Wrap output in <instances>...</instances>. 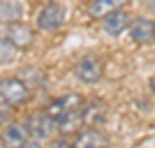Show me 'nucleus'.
<instances>
[{
  "instance_id": "nucleus-1",
  "label": "nucleus",
  "mask_w": 155,
  "mask_h": 148,
  "mask_svg": "<svg viewBox=\"0 0 155 148\" xmlns=\"http://www.w3.org/2000/svg\"><path fill=\"white\" fill-rule=\"evenodd\" d=\"M65 16H67V12L60 2H46L37 14V28L42 32H53L65 23Z\"/></svg>"
},
{
  "instance_id": "nucleus-2",
  "label": "nucleus",
  "mask_w": 155,
  "mask_h": 148,
  "mask_svg": "<svg viewBox=\"0 0 155 148\" xmlns=\"http://www.w3.org/2000/svg\"><path fill=\"white\" fill-rule=\"evenodd\" d=\"M28 130H30V136L35 141H46L56 134L58 130V120L51 116V113H32L28 118Z\"/></svg>"
},
{
  "instance_id": "nucleus-3",
  "label": "nucleus",
  "mask_w": 155,
  "mask_h": 148,
  "mask_svg": "<svg viewBox=\"0 0 155 148\" xmlns=\"http://www.w3.org/2000/svg\"><path fill=\"white\" fill-rule=\"evenodd\" d=\"M28 93H30V88L21 79L12 77V79H2L0 81V100L7 102L9 107H21L28 100Z\"/></svg>"
},
{
  "instance_id": "nucleus-4",
  "label": "nucleus",
  "mask_w": 155,
  "mask_h": 148,
  "mask_svg": "<svg viewBox=\"0 0 155 148\" xmlns=\"http://www.w3.org/2000/svg\"><path fill=\"white\" fill-rule=\"evenodd\" d=\"M74 74H77V79L84 81V84H97L104 74V65L97 56H84V58L77 63V67H74Z\"/></svg>"
},
{
  "instance_id": "nucleus-5",
  "label": "nucleus",
  "mask_w": 155,
  "mask_h": 148,
  "mask_svg": "<svg viewBox=\"0 0 155 148\" xmlns=\"http://www.w3.org/2000/svg\"><path fill=\"white\" fill-rule=\"evenodd\" d=\"M30 130H28V123H9L5 125V130L0 132V143L2 146H12V148H19V146H26L30 141Z\"/></svg>"
},
{
  "instance_id": "nucleus-6",
  "label": "nucleus",
  "mask_w": 155,
  "mask_h": 148,
  "mask_svg": "<svg viewBox=\"0 0 155 148\" xmlns=\"http://www.w3.org/2000/svg\"><path fill=\"white\" fill-rule=\"evenodd\" d=\"M5 37L9 39L16 49H26V46L32 44V30L26 26V23H21V21H9Z\"/></svg>"
},
{
  "instance_id": "nucleus-7",
  "label": "nucleus",
  "mask_w": 155,
  "mask_h": 148,
  "mask_svg": "<svg viewBox=\"0 0 155 148\" xmlns=\"http://www.w3.org/2000/svg\"><path fill=\"white\" fill-rule=\"evenodd\" d=\"M81 113H84V125L88 127H97L107 120V104L102 100H91L81 107Z\"/></svg>"
},
{
  "instance_id": "nucleus-8",
  "label": "nucleus",
  "mask_w": 155,
  "mask_h": 148,
  "mask_svg": "<svg viewBox=\"0 0 155 148\" xmlns=\"http://www.w3.org/2000/svg\"><path fill=\"white\" fill-rule=\"evenodd\" d=\"M130 14L125 12L123 7L120 9H114V12H109L107 16H104V21H102V26H104V30L109 32V35H120V32H125L130 28Z\"/></svg>"
},
{
  "instance_id": "nucleus-9",
  "label": "nucleus",
  "mask_w": 155,
  "mask_h": 148,
  "mask_svg": "<svg viewBox=\"0 0 155 148\" xmlns=\"http://www.w3.org/2000/svg\"><path fill=\"white\" fill-rule=\"evenodd\" d=\"M79 107H84L81 104V97L79 95H74V93H70V95H63V97H56L49 107H46V113H51L56 120H58L60 116H65L67 111H72V109H79Z\"/></svg>"
},
{
  "instance_id": "nucleus-10",
  "label": "nucleus",
  "mask_w": 155,
  "mask_h": 148,
  "mask_svg": "<svg viewBox=\"0 0 155 148\" xmlns=\"http://www.w3.org/2000/svg\"><path fill=\"white\" fill-rule=\"evenodd\" d=\"M130 37L137 44H148L155 39V23L148 19H139L134 23H130Z\"/></svg>"
},
{
  "instance_id": "nucleus-11",
  "label": "nucleus",
  "mask_w": 155,
  "mask_h": 148,
  "mask_svg": "<svg viewBox=\"0 0 155 148\" xmlns=\"http://www.w3.org/2000/svg\"><path fill=\"white\" fill-rule=\"evenodd\" d=\"M81 125H84V113H81V107H79V109L67 111L65 116H60V118H58V132H63L65 136L77 134Z\"/></svg>"
},
{
  "instance_id": "nucleus-12",
  "label": "nucleus",
  "mask_w": 155,
  "mask_h": 148,
  "mask_svg": "<svg viewBox=\"0 0 155 148\" xmlns=\"http://www.w3.org/2000/svg\"><path fill=\"white\" fill-rule=\"evenodd\" d=\"M107 143H109V139L102 132H97L95 127L74 134V146H81V148H97V146H107Z\"/></svg>"
},
{
  "instance_id": "nucleus-13",
  "label": "nucleus",
  "mask_w": 155,
  "mask_h": 148,
  "mask_svg": "<svg viewBox=\"0 0 155 148\" xmlns=\"http://www.w3.org/2000/svg\"><path fill=\"white\" fill-rule=\"evenodd\" d=\"M123 5H125V0H93L91 7H88V14L93 19H104L109 12L120 9Z\"/></svg>"
},
{
  "instance_id": "nucleus-14",
  "label": "nucleus",
  "mask_w": 155,
  "mask_h": 148,
  "mask_svg": "<svg viewBox=\"0 0 155 148\" xmlns=\"http://www.w3.org/2000/svg\"><path fill=\"white\" fill-rule=\"evenodd\" d=\"M23 14V5L19 0H2L0 2V19L2 21H19V16Z\"/></svg>"
},
{
  "instance_id": "nucleus-15",
  "label": "nucleus",
  "mask_w": 155,
  "mask_h": 148,
  "mask_svg": "<svg viewBox=\"0 0 155 148\" xmlns=\"http://www.w3.org/2000/svg\"><path fill=\"white\" fill-rule=\"evenodd\" d=\"M16 53H19V49H16V46H14L7 37L0 39V65H9V63H14Z\"/></svg>"
},
{
  "instance_id": "nucleus-16",
  "label": "nucleus",
  "mask_w": 155,
  "mask_h": 148,
  "mask_svg": "<svg viewBox=\"0 0 155 148\" xmlns=\"http://www.w3.org/2000/svg\"><path fill=\"white\" fill-rule=\"evenodd\" d=\"M21 81L30 88L32 84H39V81H42V74H39V70H35V67H26V70H21Z\"/></svg>"
},
{
  "instance_id": "nucleus-17",
  "label": "nucleus",
  "mask_w": 155,
  "mask_h": 148,
  "mask_svg": "<svg viewBox=\"0 0 155 148\" xmlns=\"http://www.w3.org/2000/svg\"><path fill=\"white\" fill-rule=\"evenodd\" d=\"M53 146H70L67 139H58V141H53Z\"/></svg>"
},
{
  "instance_id": "nucleus-18",
  "label": "nucleus",
  "mask_w": 155,
  "mask_h": 148,
  "mask_svg": "<svg viewBox=\"0 0 155 148\" xmlns=\"http://www.w3.org/2000/svg\"><path fill=\"white\" fill-rule=\"evenodd\" d=\"M148 86H150V93H153V95H155V74H153V77H150V81H148Z\"/></svg>"
},
{
  "instance_id": "nucleus-19",
  "label": "nucleus",
  "mask_w": 155,
  "mask_h": 148,
  "mask_svg": "<svg viewBox=\"0 0 155 148\" xmlns=\"http://www.w3.org/2000/svg\"><path fill=\"white\" fill-rule=\"evenodd\" d=\"M153 7H155V0H153Z\"/></svg>"
}]
</instances>
